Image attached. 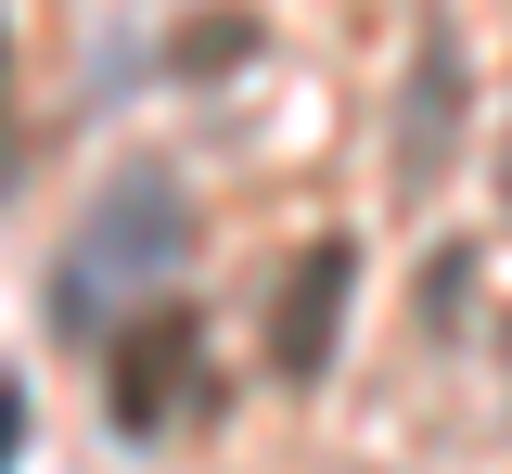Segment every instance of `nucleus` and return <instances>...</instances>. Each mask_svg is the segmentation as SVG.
Masks as SVG:
<instances>
[{"label":"nucleus","instance_id":"f257e3e1","mask_svg":"<svg viewBox=\"0 0 512 474\" xmlns=\"http://www.w3.org/2000/svg\"><path fill=\"white\" fill-rule=\"evenodd\" d=\"M180 257H192V193L167 180V167H116V180L90 193V218L64 231L39 308H52L64 346H90V334H116V308H141Z\"/></svg>","mask_w":512,"mask_h":474},{"label":"nucleus","instance_id":"f03ea898","mask_svg":"<svg viewBox=\"0 0 512 474\" xmlns=\"http://www.w3.org/2000/svg\"><path fill=\"white\" fill-rule=\"evenodd\" d=\"M346 295H359V244H308V257L282 270V308H269V372H282V385H320V372H333Z\"/></svg>","mask_w":512,"mask_h":474},{"label":"nucleus","instance_id":"7ed1b4c3","mask_svg":"<svg viewBox=\"0 0 512 474\" xmlns=\"http://www.w3.org/2000/svg\"><path fill=\"white\" fill-rule=\"evenodd\" d=\"M448 129H461V39H423L410 52V103H397V180L410 193H436Z\"/></svg>","mask_w":512,"mask_h":474},{"label":"nucleus","instance_id":"20e7f679","mask_svg":"<svg viewBox=\"0 0 512 474\" xmlns=\"http://www.w3.org/2000/svg\"><path fill=\"white\" fill-rule=\"evenodd\" d=\"M180 372H192V308H167V321H141L116 346V436H154L180 410Z\"/></svg>","mask_w":512,"mask_h":474},{"label":"nucleus","instance_id":"39448f33","mask_svg":"<svg viewBox=\"0 0 512 474\" xmlns=\"http://www.w3.org/2000/svg\"><path fill=\"white\" fill-rule=\"evenodd\" d=\"M167 65H180V77H231V65H256V13H192L180 39H167Z\"/></svg>","mask_w":512,"mask_h":474},{"label":"nucleus","instance_id":"423d86ee","mask_svg":"<svg viewBox=\"0 0 512 474\" xmlns=\"http://www.w3.org/2000/svg\"><path fill=\"white\" fill-rule=\"evenodd\" d=\"M13 436H26V385L0 372V474H13Z\"/></svg>","mask_w":512,"mask_h":474}]
</instances>
